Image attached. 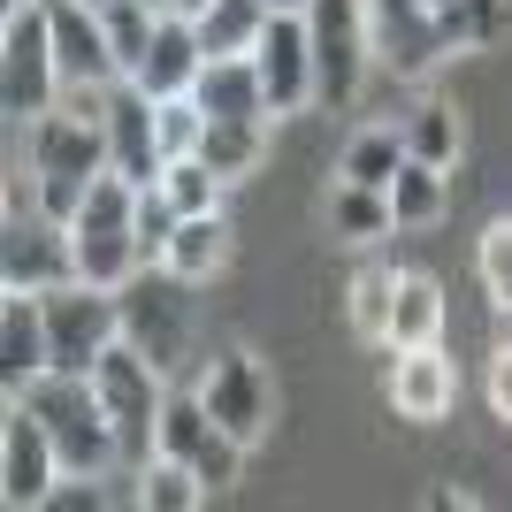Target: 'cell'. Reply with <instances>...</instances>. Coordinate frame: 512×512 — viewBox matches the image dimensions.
Wrapping results in <instances>:
<instances>
[{"mask_svg": "<svg viewBox=\"0 0 512 512\" xmlns=\"http://www.w3.org/2000/svg\"><path fill=\"white\" fill-rule=\"evenodd\" d=\"M260 153H268V123H260V115H207V138H199V161H207V169H222L237 184V176L260 169Z\"/></svg>", "mask_w": 512, "mask_h": 512, "instance_id": "23", "label": "cell"}, {"mask_svg": "<svg viewBox=\"0 0 512 512\" xmlns=\"http://www.w3.org/2000/svg\"><path fill=\"white\" fill-rule=\"evenodd\" d=\"M444 46L451 54H482V46L505 39V23H512V0H451L444 16Z\"/></svg>", "mask_w": 512, "mask_h": 512, "instance_id": "30", "label": "cell"}, {"mask_svg": "<svg viewBox=\"0 0 512 512\" xmlns=\"http://www.w3.org/2000/svg\"><path fill=\"white\" fill-rule=\"evenodd\" d=\"M69 253H77V276L100 283V291H123L138 268H153L146 245H138V184L123 169L92 176L85 207L69 214Z\"/></svg>", "mask_w": 512, "mask_h": 512, "instance_id": "3", "label": "cell"}, {"mask_svg": "<svg viewBox=\"0 0 512 512\" xmlns=\"http://www.w3.org/2000/svg\"><path fill=\"white\" fill-rule=\"evenodd\" d=\"M398 161H406V130H390V123H367V130H352V146H344L337 176H352V184H375V192H390Z\"/></svg>", "mask_w": 512, "mask_h": 512, "instance_id": "29", "label": "cell"}, {"mask_svg": "<svg viewBox=\"0 0 512 512\" xmlns=\"http://www.w3.org/2000/svg\"><path fill=\"white\" fill-rule=\"evenodd\" d=\"M107 161L130 176V184H161L169 153H161V123H153V100L138 85H115L107 92Z\"/></svg>", "mask_w": 512, "mask_h": 512, "instance_id": "15", "label": "cell"}, {"mask_svg": "<svg viewBox=\"0 0 512 512\" xmlns=\"http://www.w3.org/2000/svg\"><path fill=\"white\" fill-rule=\"evenodd\" d=\"M161 192L176 199V214H222V192H230V176L207 169L199 153H184V161H169V169H161Z\"/></svg>", "mask_w": 512, "mask_h": 512, "instance_id": "32", "label": "cell"}, {"mask_svg": "<svg viewBox=\"0 0 512 512\" xmlns=\"http://www.w3.org/2000/svg\"><path fill=\"white\" fill-rule=\"evenodd\" d=\"M253 69H260V92H268V123L314 107V39H306V8H276L268 31L253 46Z\"/></svg>", "mask_w": 512, "mask_h": 512, "instance_id": "11", "label": "cell"}, {"mask_svg": "<svg viewBox=\"0 0 512 512\" xmlns=\"http://www.w3.org/2000/svg\"><path fill=\"white\" fill-rule=\"evenodd\" d=\"M100 23H107V46H115V69L130 77V69L146 62L153 31H161V8H146V0H107Z\"/></svg>", "mask_w": 512, "mask_h": 512, "instance_id": "31", "label": "cell"}, {"mask_svg": "<svg viewBox=\"0 0 512 512\" xmlns=\"http://www.w3.org/2000/svg\"><path fill=\"white\" fill-rule=\"evenodd\" d=\"M192 390L207 398V413L230 428L245 451L276 428V375H268V367H260V352H245V344H222V352L199 367Z\"/></svg>", "mask_w": 512, "mask_h": 512, "instance_id": "9", "label": "cell"}, {"mask_svg": "<svg viewBox=\"0 0 512 512\" xmlns=\"http://www.w3.org/2000/svg\"><path fill=\"white\" fill-rule=\"evenodd\" d=\"M161 268L184 283H214L222 268H230V222L222 214H184L169 237V253H161Z\"/></svg>", "mask_w": 512, "mask_h": 512, "instance_id": "20", "label": "cell"}, {"mask_svg": "<svg viewBox=\"0 0 512 512\" xmlns=\"http://www.w3.org/2000/svg\"><path fill=\"white\" fill-rule=\"evenodd\" d=\"M8 8H31V0H8Z\"/></svg>", "mask_w": 512, "mask_h": 512, "instance_id": "39", "label": "cell"}, {"mask_svg": "<svg viewBox=\"0 0 512 512\" xmlns=\"http://www.w3.org/2000/svg\"><path fill=\"white\" fill-rule=\"evenodd\" d=\"M85 8H107V0H85Z\"/></svg>", "mask_w": 512, "mask_h": 512, "instance_id": "40", "label": "cell"}, {"mask_svg": "<svg viewBox=\"0 0 512 512\" xmlns=\"http://www.w3.org/2000/svg\"><path fill=\"white\" fill-rule=\"evenodd\" d=\"M100 169H115V161H107V123L77 115V107H54V115L31 123V207H39L46 222L69 230V214L85 207Z\"/></svg>", "mask_w": 512, "mask_h": 512, "instance_id": "2", "label": "cell"}, {"mask_svg": "<svg viewBox=\"0 0 512 512\" xmlns=\"http://www.w3.org/2000/svg\"><path fill=\"white\" fill-rule=\"evenodd\" d=\"M39 306H46V344H54V367H69V375H92L107 344H123V299H115V291H100V283H85V276H69V283H54V291H39Z\"/></svg>", "mask_w": 512, "mask_h": 512, "instance_id": "8", "label": "cell"}, {"mask_svg": "<svg viewBox=\"0 0 512 512\" xmlns=\"http://www.w3.org/2000/svg\"><path fill=\"white\" fill-rule=\"evenodd\" d=\"M268 8H306V0H268Z\"/></svg>", "mask_w": 512, "mask_h": 512, "instance_id": "38", "label": "cell"}, {"mask_svg": "<svg viewBox=\"0 0 512 512\" xmlns=\"http://www.w3.org/2000/svg\"><path fill=\"white\" fill-rule=\"evenodd\" d=\"M390 306H398V268L383 260H367L352 291H344V321H352V337L360 344H390Z\"/></svg>", "mask_w": 512, "mask_h": 512, "instance_id": "26", "label": "cell"}, {"mask_svg": "<svg viewBox=\"0 0 512 512\" xmlns=\"http://www.w3.org/2000/svg\"><path fill=\"white\" fill-rule=\"evenodd\" d=\"M16 398L46 421V436H54V451H62V474H100V482L123 474V436H115V421H107L100 383H92V375L46 367L39 383L16 390Z\"/></svg>", "mask_w": 512, "mask_h": 512, "instance_id": "1", "label": "cell"}, {"mask_svg": "<svg viewBox=\"0 0 512 512\" xmlns=\"http://www.w3.org/2000/svg\"><path fill=\"white\" fill-rule=\"evenodd\" d=\"M153 123H161V153L184 161V153H199V138H207V107H199L192 92H176V100H153Z\"/></svg>", "mask_w": 512, "mask_h": 512, "instance_id": "34", "label": "cell"}, {"mask_svg": "<svg viewBox=\"0 0 512 512\" xmlns=\"http://www.w3.org/2000/svg\"><path fill=\"white\" fill-rule=\"evenodd\" d=\"M192 100L207 107V115H260V123H268V92H260L253 54H207Z\"/></svg>", "mask_w": 512, "mask_h": 512, "instance_id": "19", "label": "cell"}, {"mask_svg": "<svg viewBox=\"0 0 512 512\" xmlns=\"http://www.w3.org/2000/svg\"><path fill=\"white\" fill-rule=\"evenodd\" d=\"M451 207V176L444 169H428V161H398V176H390V222L398 230H436Z\"/></svg>", "mask_w": 512, "mask_h": 512, "instance_id": "22", "label": "cell"}, {"mask_svg": "<svg viewBox=\"0 0 512 512\" xmlns=\"http://www.w3.org/2000/svg\"><path fill=\"white\" fill-rule=\"evenodd\" d=\"M268 16H276L268 0H214L207 16H199V46H207V54H253Z\"/></svg>", "mask_w": 512, "mask_h": 512, "instance_id": "28", "label": "cell"}, {"mask_svg": "<svg viewBox=\"0 0 512 512\" xmlns=\"http://www.w3.org/2000/svg\"><path fill=\"white\" fill-rule=\"evenodd\" d=\"M482 390H490V413L512 428V344H497V352H490V383H482Z\"/></svg>", "mask_w": 512, "mask_h": 512, "instance_id": "35", "label": "cell"}, {"mask_svg": "<svg viewBox=\"0 0 512 512\" xmlns=\"http://www.w3.org/2000/svg\"><path fill=\"white\" fill-rule=\"evenodd\" d=\"M54 367V344H46V306L39 291H8L0 299V390L16 398Z\"/></svg>", "mask_w": 512, "mask_h": 512, "instance_id": "17", "label": "cell"}, {"mask_svg": "<svg viewBox=\"0 0 512 512\" xmlns=\"http://www.w3.org/2000/svg\"><path fill=\"white\" fill-rule=\"evenodd\" d=\"M444 344V283L421 268H398V306H390V352Z\"/></svg>", "mask_w": 512, "mask_h": 512, "instance_id": "21", "label": "cell"}, {"mask_svg": "<svg viewBox=\"0 0 512 512\" xmlns=\"http://www.w3.org/2000/svg\"><path fill=\"white\" fill-rule=\"evenodd\" d=\"M199 69H207L199 23H192V16H161V31H153V46H146V62L130 69V85L146 92V100H176V92L199 85Z\"/></svg>", "mask_w": 512, "mask_h": 512, "instance_id": "18", "label": "cell"}, {"mask_svg": "<svg viewBox=\"0 0 512 512\" xmlns=\"http://www.w3.org/2000/svg\"><path fill=\"white\" fill-rule=\"evenodd\" d=\"M398 130H406V153L428 161V169H459V153H467V123H459L451 100H421Z\"/></svg>", "mask_w": 512, "mask_h": 512, "instance_id": "24", "label": "cell"}, {"mask_svg": "<svg viewBox=\"0 0 512 512\" xmlns=\"http://www.w3.org/2000/svg\"><path fill=\"white\" fill-rule=\"evenodd\" d=\"M474 260H482V291H490V314L512 329V214H497L490 230H482Z\"/></svg>", "mask_w": 512, "mask_h": 512, "instance_id": "33", "label": "cell"}, {"mask_svg": "<svg viewBox=\"0 0 512 512\" xmlns=\"http://www.w3.org/2000/svg\"><path fill=\"white\" fill-rule=\"evenodd\" d=\"M306 39H314V107L344 115L360 107L375 39H367V0H306Z\"/></svg>", "mask_w": 512, "mask_h": 512, "instance_id": "5", "label": "cell"}, {"mask_svg": "<svg viewBox=\"0 0 512 512\" xmlns=\"http://www.w3.org/2000/svg\"><path fill=\"white\" fill-rule=\"evenodd\" d=\"M62 100V69H54V23H46V0L31 8H8V31H0V107L8 123H39Z\"/></svg>", "mask_w": 512, "mask_h": 512, "instance_id": "6", "label": "cell"}, {"mask_svg": "<svg viewBox=\"0 0 512 512\" xmlns=\"http://www.w3.org/2000/svg\"><path fill=\"white\" fill-rule=\"evenodd\" d=\"M130 497H138L146 512H199L214 490L199 482V467H184V459H169V451H153L146 467H138V490H130Z\"/></svg>", "mask_w": 512, "mask_h": 512, "instance_id": "27", "label": "cell"}, {"mask_svg": "<svg viewBox=\"0 0 512 512\" xmlns=\"http://www.w3.org/2000/svg\"><path fill=\"white\" fill-rule=\"evenodd\" d=\"M77 276V253H69V230L62 222H8V237H0V283L8 291H54V283Z\"/></svg>", "mask_w": 512, "mask_h": 512, "instance_id": "14", "label": "cell"}, {"mask_svg": "<svg viewBox=\"0 0 512 512\" xmlns=\"http://www.w3.org/2000/svg\"><path fill=\"white\" fill-rule=\"evenodd\" d=\"M92 383H100V406L107 421H115V436H123V474L138 482V467H146L153 436H161V406H169V375L138 352V344H107L100 367H92Z\"/></svg>", "mask_w": 512, "mask_h": 512, "instance_id": "4", "label": "cell"}, {"mask_svg": "<svg viewBox=\"0 0 512 512\" xmlns=\"http://www.w3.org/2000/svg\"><path fill=\"white\" fill-rule=\"evenodd\" d=\"M329 230H337V245H375V237H390L398 230V222H390V192L337 176V192H329Z\"/></svg>", "mask_w": 512, "mask_h": 512, "instance_id": "25", "label": "cell"}, {"mask_svg": "<svg viewBox=\"0 0 512 512\" xmlns=\"http://www.w3.org/2000/svg\"><path fill=\"white\" fill-rule=\"evenodd\" d=\"M115 299H123V344H138L161 375H176V367H184V344H192V283L169 276V268L153 260Z\"/></svg>", "mask_w": 512, "mask_h": 512, "instance_id": "7", "label": "cell"}, {"mask_svg": "<svg viewBox=\"0 0 512 512\" xmlns=\"http://www.w3.org/2000/svg\"><path fill=\"white\" fill-rule=\"evenodd\" d=\"M46 23H54V69H62V92H107V85H123L100 8H85V0H46Z\"/></svg>", "mask_w": 512, "mask_h": 512, "instance_id": "12", "label": "cell"}, {"mask_svg": "<svg viewBox=\"0 0 512 512\" xmlns=\"http://www.w3.org/2000/svg\"><path fill=\"white\" fill-rule=\"evenodd\" d=\"M207 8H214V0H169V16H192V23L207 16Z\"/></svg>", "mask_w": 512, "mask_h": 512, "instance_id": "36", "label": "cell"}, {"mask_svg": "<svg viewBox=\"0 0 512 512\" xmlns=\"http://www.w3.org/2000/svg\"><path fill=\"white\" fill-rule=\"evenodd\" d=\"M367 39H375V62L390 69V77H428V69L444 62V23L428 16L421 0H367Z\"/></svg>", "mask_w": 512, "mask_h": 512, "instance_id": "13", "label": "cell"}, {"mask_svg": "<svg viewBox=\"0 0 512 512\" xmlns=\"http://www.w3.org/2000/svg\"><path fill=\"white\" fill-rule=\"evenodd\" d=\"M421 8H428V16H444V8H451V0H421Z\"/></svg>", "mask_w": 512, "mask_h": 512, "instance_id": "37", "label": "cell"}, {"mask_svg": "<svg viewBox=\"0 0 512 512\" xmlns=\"http://www.w3.org/2000/svg\"><path fill=\"white\" fill-rule=\"evenodd\" d=\"M451 398H459V367L444 360V344H413V352L390 360V413L398 421L436 428L451 413Z\"/></svg>", "mask_w": 512, "mask_h": 512, "instance_id": "16", "label": "cell"}, {"mask_svg": "<svg viewBox=\"0 0 512 512\" xmlns=\"http://www.w3.org/2000/svg\"><path fill=\"white\" fill-rule=\"evenodd\" d=\"M54 490H62V451H54L39 413L8 398V413H0V497H8V512H31Z\"/></svg>", "mask_w": 512, "mask_h": 512, "instance_id": "10", "label": "cell"}]
</instances>
